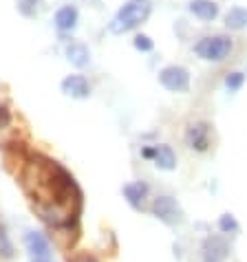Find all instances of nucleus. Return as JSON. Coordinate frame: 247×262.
<instances>
[{
	"mask_svg": "<svg viewBox=\"0 0 247 262\" xmlns=\"http://www.w3.org/2000/svg\"><path fill=\"white\" fill-rule=\"evenodd\" d=\"M20 185L42 223L71 229L82 214V190L67 167L47 155H31L20 172Z\"/></svg>",
	"mask_w": 247,
	"mask_h": 262,
	"instance_id": "nucleus-1",
	"label": "nucleus"
},
{
	"mask_svg": "<svg viewBox=\"0 0 247 262\" xmlns=\"http://www.w3.org/2000/svg\"><path fill=\"white\" fill-rule=\"evenodd\" d=\"M150 11H152L150 0H128L117 11V16L111 20L108 29H111V33H117V35L133 31V29H137L141 23H146Z\"/></svg>",
	"mask_w": 247,
	"mask_h": 262,
	"instance_id": "nucleus-2",
	"label": "nucleus"
},
{
	"mask_svg": "<svg viewBox=\"0 0 247 262\" xmlns=\"http://www.w3.org/2000/svg\"><path fill=\"white\" fill-rule=\"evenodd\" d=\"M230 51H232V40L228 35H212V38H203L201 42L194 45V53L210 62L225 60L230 55Z\"/></svg>",
	"mask_w": 247,
	"mask_h": 262,
	"instance_id": "nucleus-3",
	"label": "nucleus"
},
{
	"mask_svg": "<svg viewBox=\"0 0 247 262\" xmlns=\"http://www.w3.org/2000/svg\"><path fill=\"white\" fill-rule=\"evenodd\" d=\"M159 82H161L163 89H168L172 93H186L190 89V73H188V69L179 67V64H170V67L161 69Z\"/></svg>",
	"mask_w": 247,
	"mask_h": 262,
	"instance_id": "nucleus-4",
	"label": "nucleus"
},
{
	"mask_svg": "<svg viewBox=\"0 0 247 262\" xmlns=\"http://www.w3.org/2000/svg\"><path fill=\"white\" fill-rule=\"evenodd\" d=\"M152 214H155L159 221L166 225H179L183 223V212H181L179 203L172 199V196H157L152 201Z\"/></svg>",
	"mask_w": 247,
	"mask_h": 262,
	"instance_id": "nucleus-5",
	"label": "nucleus"
},
{
	"mask_svg": "<svg viewBox=\"0 0 247 262\" xmlns=\"http://www.w3.org/2000/svg\"><path fill=\"white\" fill-rule=\"evenodd\" d=\"M203 262H225L230 258V243L223 236H210L201 247Z\"/></svg>",
	"mask_w": 247,
	"mask_h": 262,
	"instance_id": "nucleus-6",
	"label": "nucleus"
},
{
	"mask_svg": "<svg viewBox=\"0 0 247 262\" xmlns=\"http://www.w3.org/2000/svg\"><path fill=\"white\" fill-rule=\"evenodd\" d=\"M141 157L152 159L159 170H174L177 167V157L170 145H152V148H143Z\"/></svg>",
	"mask_w": 247,
	"mask_h": 262,
	"instance_id": "nucleus-7",
	"label": "nucleus"
},
{
	"mask_svg": "<svg viewBox=\"0 0 247 262\" xmlns=\"http://www.w3.org/2000/svg\"><path fill=\"white\" fill-rule=\"evenodd\" d=\"M186 143L197 152H205L210 148V126L208 123L205 121L192 123V126L186 130Z\"/></svg>",
	"mask_w": 247,
	"mask_h": 262,
	"instance_id": "nucleus-8",
	"label": "nucleus"
},
{
	"mask_svg": "<svg viewBox=\"0 0 247 262\" xmlns=\"http://www.w3.org/2000/svg\"><path fill=\"white\" fill-rule=\"evenodd\" d=\"M25 243H27V249H29V253H31L33 262H49L51 260L49 243L42 234H38V231H29V234L25 236Z\"/></svg>",
	"mask_w": 247,
	"mask_h": 262,
	"instance_id": "nucleus-9",
	"label": "nucleus"
},
{
	"mask_svg": "<svg viewBox=\"0 0 247 262\" xmlns=\"http://www.w3.org/2000/svg\"><path fill=\"white\" fill-rule=\"evenodd\" d=\"M62 93L69 97H75V99H86L91 95V86H89V79L84 75H69L62 79Z\"/></svg>",
	"mask_w": 247,
	"mask_h": 262,
	"instance_id": "nucleus-10",
	"label": "nucleus"
},
{
	"mask_svg": "<svg viewBox=\"0 0 247 262\" xmlns=\"http://www.w3.org/2000/svg\"><path fill=\"white\" fill-rule=\"evenodd\" d=\"M146 194H148V185L143 183V181H135V183L123 185V196H126V201L135 209L143 207V199H146Z\"/></svg>",
	"mask_w": 247,
	"mask_h": 262,
	"instance_id": "nucleus-11",
	"label": "nucleus"
},
{
	"mask_svg": "<svg viewBox=\"0 0 247 262\" xmlns=\"http://www.w3.org/2000/svg\"><path fill=\"white\" fill-rule=\"evenodd\" d=\"M64 53H67V60L77 69H84L86 64L91 62V53H89V49H86L82 42H71V45H67Z\"/></svg>",
	"mask_w": 247,
	"mask_h": 262,
	"instance_id": "nucleus-12",
	"label": "nucleus"
},
{
	"mask_svg": "<svg viewBox=\"0 0 247 262\" xmlns=\"http://www.w3.org/2000/svg\"><path fill=\"white\" fill-rule=\"evenodd\" d=\"M190 11L197 18L210 23V20H214L216 16H219V5L212 3V0H192V3H190Z\"/></svg>",
	"mask_w": 247,
	"mask_h": 262,
	"instance_id": "nucleus-13",
	"label": "nucleus"
},
{
	"mask_svg": "<svg viewBox=\"0 0 247 262\" xmlns=\"http://www.w3.org/2000/svg\"><path fill=\"white\" fill-rule=\"evenodd\" d=\"M77 25V9L75 7H62V9H57L55 13V27L60 29V31H73Z\"/></svg>",
	"mask_w": 247,
	"mask_h": 262,
	"instance_id": "nucleus-14",
	"label": "nucleus"
},
{
	"mask_svg": "<svg viewBox=\"0 0 247 262\" xmlns=\"http://www.w3.org/2000/svg\"><path fill=\"white\" fill-rule=\"evenodd\" d=\"M225 25L232 31H241V29L247 27V9L245 7H232L225 16Z\"/></svg>",
	"mask_w": 247,
	"mask_h": 262,
	"instance_id": "nucleus-15",
	"label": "nucleus"
},
{
	"mask_svg": "<svg viewBox=\"0 0 247 262\" xmlns=\"http://www.w3.org/2000/svg\"><path fill=\"white\" fill-rule=\"evenodd\" d=\"M219 229L223 231V234H238L241 225H238V221L232 214H223L219 218Z\"/></svg>",
	"mask_w": 247,
	"mask_h": 262,
	"instance_id": "nucleus-16",
	"label": "nucleus"
},
{
	"mask_svg": "<svg viewBox=\"0 0 247 262\" xmlns=\"http://www.w3.org/2000/svg\"><path fill=\"white\" fill-rule=\"evenodd\" d=\"M133 45H135V49H137V51H141V53H150L152 47H155V45H152V40L148 38V35H143V33L135 35Z\"/></svg>",
	"mask_w": 247,
	"mask_h": 262,
	"instance_id": "nucleus-17",
	"label": "nucleus"
},
{
	"mask_svg": "<svg viewBox=\"0 0 247 262\" xmlns=\"http://www.w3.org/2000/svg\"><path fill=\"white\" fill-rule=\"evenodd\" d=\"M243 82H245V75H243V73H238V71L230 73V75L225 77V86H228L230 91H238L243 86Z\"/></svg>",
	"mask_w": 247,
	"mask_h": 262,
	"instance_id": "nucleus-18",
	"label": "nucleus"
},
{
	"mask_svg": "<svg viewBox=\"0 0 247 262\" xmlns=\"http://www.w3.org/2000/svg\"><path fill=\"white\" fill-rule=\"evenodd\" d=\"M0 253H3V258H11L13 256V247L9 243V236H7L5 227H0Z\"/></svg>",
	"mask_w": 247,
	"mask_h": 262,
	"instance_id": "nucleus-19",
	"label": "nucleus"
},
{
	"mask_svg": "<svg viewBox=\"0 0 247 262\" xmlns=\"http://www.w3.org/2000/svg\"><path fill=\"white\" fill-rule=\"evenodd\" d=\"M35 5H38V0H20V11L25 13V16H33L35 13Z\"/></svg>",
	"mask_w": 247,
	"mask_h": 262,
	"instance_id": "nucleus-20",
	"label": "nucleus"
},
{
	"mask_svg": "<svg viewBox=\"0 0 247 262\" xmlns=\"http://www.w3.org/2000/svg\"><path fill=\"white\" fill-rule=\"evenodd\" d=\"M77 262H97V260L93 258V256H79V258H77Z\"/></svg>",
	"mask_w": 247,
	"mask_h": 262,
	"instance_id": "nucleus-21",
	"label": "nucleus"
}]
</instances>
